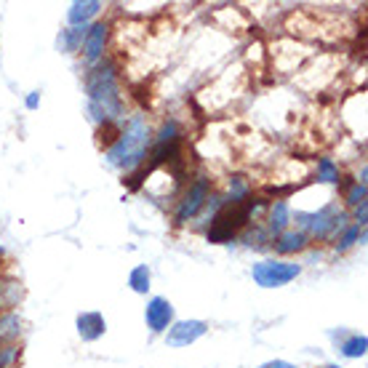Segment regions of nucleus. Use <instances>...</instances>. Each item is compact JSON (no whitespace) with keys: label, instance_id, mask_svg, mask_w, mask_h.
I'll list each match as a JSON object with an SVG mask.
<instances>
[{"label":"nucleus","instance_id":"1","mask_svg":"<svg viewBox=\"0 0 368 368\" xmlns=\"http://www.w3.org/2000/svg\"><path fill=\"white\" fill-rule=\"evenodd\" d=\"M86 91H88V110H91L96 123H112L123 112L118 78H115V70L110 65L93 70L86 80Z\"/></svg>","mask_w":368,"mask_h":368},{"label":"nucleus","instance_id":"2","mask_svg":"<svg viewBox=\"0 0 368 368\" xmlns=\"http://www.w3.org/2000/svg\"><path fill=\"white\" fill-rule=\"evenodd\" d=\"M147 145H150V126L142 115H133L126 131H120L118 142L107 150V163L131 171L136 166H142V160L147 158Z\"/></svg>","mask_w":368,"mask_h":368},{"label":"nucleus","instance_id":"3","mask_svg":"<svg viewBox=\"0 0 368 368\" xmlns=\"http://www.w3.org/2000/svg\"><path fill=\"white\" fill-rule=\"evenodd\" d=\"M264 197H246L240 203H224L222 209L216 211L213 222H211V230H209V240L211 243H224L230 237L235 235L240 227H246L251 219H256V213L264 211Z\"/></svg>","mask_w":368,"mask_h":368},{"label":"nucleus","instance_id":"4","mask_svg":"<svg viewBox=\"0 0 368 368\" xmlns=\"http://www.w3.org/2000/svg\"><path fill=\"white\" fill-rule=\"evenodd\" d=\"M251 275L256 280V286L262 289H280L291 280L302 275V267L294 262H277V259H267V262H256Z\"/></svg>","mask_w":368,"mask_h":368},{"label":"nucleus","instance_id":"5","mask_svg":"<svg viewBox=\"0 0 368 368\" xmlns=\"http://www.w3.org/2000/svg\"><path fill=\"white\" fill-rule=\"evenodd\" d=\"M296 219H299L302 227H310L317 240H331V237H336L339 232L347 230V216L339 213L336 206H326V209L313 213V216H307V213H296Z\"/></svg>","mask_w":368,"mask_h":368},{"label":"nucleus","instance_id":"6","mask_svg":"<svg viewBox=\"0 0 368 368\" xmlns=\"http://www.w3.org/2000/svg\"><path fill=\"white\" fill-rule=\"evenodd\" d=\"M209 190H211V182L206 176H197L195 182L190 184V190L184 192L182 203H179V209H176V216H173L176 224H187L197 211L203 209V203L209 200Z\"/></svg>","mask_w":368,"mask_h":368},{"label":"nucleus","instance_id":"7","mask_svg":"<svg viewBox=\"0 0 368 368\" xmlns=\"http://www.w3.org/2000/svg\"><path fill=\"white\" fill-rule=\"evenodd\" d=\"M206 331H209V326L203 320H179V323H171L166 342H169V347H190Z\"/></svg>","mask_w":368,"mask_h":368},{"label":"nucleus","instance_id":"8","mask_svg":"<svg viewBox=\"0 0 368 368\" xmlns=\"http://www.w3.org/2000/svg\"><path fill=\"white\" fill-rule=\"evenodd\" d=\"M145 320H147V329L160 334V331L171 329L173 323V307L169 299H163V296H152L150 302H147V310H145Z\"/></svg>","mask_w":368,"mask_h":368},{"label":"nucleus","instance_id":"9","mask_svg":"<svg viewBox=\"0 0 368 368\" xmlns=\"http://www.w3.org/2000/svg\"><path fill=\"white\" fill-rule=\"evenodd\" d=\"M107 38H110V27L105 22H96L86 29V38H83V56H86V62L88 65H96L99 59H102V53H105V46H107Z\"/></svg>","mask_w":368,"mask_h":368},{"label":"nucleus","instance_id":"10","mask_svg":"<svg viewBox=\"0 0 368 368\" xmlns=\"http://www.w3.org/2000/svg\"><path fill=\"white\" fill-rule=\"evenodd\" d=\"M107 323L102 313H80L78 315V334L86 342H96L99 336H105Z\"/></svg>","mask_w":368,"mask_h":368},{"label":"nucleus","instance_id":"11","mask_svg":"<svg viewBox=\"0 0 368 368\" xmlns=\"http://www.w3.org/2000/svg\"><path fill=\"white\" fill-rule=\"evenodd\" d=\"M99 11H102V3H99V0L72 3V6H70V11H67V22H70V27H86Z\"/></svg>","mask_w":368,"mask_h":368},{"label":"nucleus","instance_id":"12","mask_svg":"<svg viewBox=\"0 0 368 368\" xmlns=\"http://www.w3.org/2000/svg\"><path fill=\"white\" fill-rule=\"evenodd\" d=\"M307 246V235L302 230H289V232H280L275 240V251L277 254H296V251H304Z\"/></svg>","mask_w":368,"mask_h":368},{"label":"nucleus","instance_id":"13","mask_svg":"<svg viewBox=\"0 0 368 368\" xmlns=\"http://www.w3.org/2000/svg\"><path fill=\"white\" fill-rule=\"evenodd\" d=\"M19 302H22V286H19V283H13V280L0 283V313L13 310Z\"/></svg>","mask_w":368,"mask_h":368},{"label":"nucleus","instance_id":"14","mask_svg":"<svg viewBox=\"0 0 368 368\" xmlns=\"http://www.w3.org/2000/svg\"><path fill=\"white\" fill-rule=\"evenodd\" d=\"M86 29L88 27H70V29H62V35H59V48L62 51H78L80 46H83V38H86Z\"/></svg>","mask_w":368,"mask_h":368},{"label":"nucleus","instance_id":"15","mask_svg":"<svg viewBox=\"0 0 368 368\" xmlns=\"http://www.w3.org/2000/svg\"><path fill=\"white\" fill-rule=\"evenodd\" d=\"M286 224H289V206L283 200H277L275 206L270 209V232L280 235L286 230Z\"/></svg>","mask_w":368,"mask_h":368},{"label":"nucleus","instance_id":"16","mask_svg":"<svg viewBox=\"0 0 368 368\" xmlns=\"http://www.w3.org/2000/svg\"><path fill=\"white\" fill-rule=\"evenodd\" d=\"M129 286H131L136 294H147V291H150V270H147V264L133 267L131 275H129Z\"/></svg>","mask_w":368,"mask_h":368},{"label":"nucleus","instance_id":"17","mask_svg":"<svg viewBox=\"0 0 368 368\" xmlns=\"http://www.w3.org/2000/svg\"><path fill=\"white\" fill-rule=\"evenodd\" d=\"M368 350V339L363 334H355V336H350L347 342L342 344V355L344 357H363Z\"/></svg>","mask_w":368,"mask_h":368},{"label":"nucleus","instance_id":"18","mask_svg":"<svg viewBox=\"0 0 368 368\" xmlns=\"http://www.w3.org/2000/svg\"><path fill=\"white\" fill-rule=\"evenodd\" d=\"M317 179L320 182L339 184V166L331 158H317Z\"/></svg>","mask_w":368,"mask_h":368},{"label":"nucleus","instance_id":"19","mask_svg":"<svg viewBox=\"0 0 368 368\" xmlns=\"http://www.w3.org/2000/svg\"><path fill=\"white\" fill-rule=\"evenodd\" d=\"M19 317L16 315H0V342H6V339H13L16 334H19Z\"/></svg>","mask_w":368,"mask_h":368},{"label":"nucleus","instance_id":"20","mask_svg":"<svg viewBox=\"0 0 368 368\" xmlns=\"http://www.w3.org/2000/svg\"><path fill=\"white\" fill-rule=\"evenodd\" d=\"M360 237H363V227H357V224H353V227H347V230H344V235H342V240L336 243V249H339V251L353 249V246H355Z\"/></svg>","mask_w":368,"mask_h":368},{"label":"nucleus","instance_id":"21","mask_svg":"<svg viewBox=\"0 0 368 368\" xmlns=\"http://www.w3.org/2000/svg\"><path fill=\"white\" fill-rule=\"evenodd\" d=\"M19 347L16 344H3L0 347V368H11L16 360H19Z\"/></svg>","mask_w":368,"mask_h":368},{"label":"nucleus","instance_id":"22","mask_svg":"<svg viewBox=\"0 0 368 368\" xmlns=\"http://www.w3.org/2000/svg\"><path fill=\"white\" fill-rule=\"evenodd\" d=\"M99 133H102V136H99V142H102L107 150L115 145V142H118V136H120V131H118V126H115V123H102V131H99Z\"/></svg>","mask_w":368,"mask_h":368},{"label":"nucleus","instance_id":"23","mask_svg":"<svg viewBox=\"0 0 368 368\" xmlns=\"http://www.w3.org/2000/svg\"><path fill=\"white\" fill-rule=\"evenodd\" d=\"M179 139V126H176V120H169L158 133V145H166V142H176Z\"/></svg>","mask_w":368,"mask_h":368},{"label":"nucleus","instance_id":"24","mask_svg":"<svg viewBox=\"0 0 368 368\" xmlns=\"http://www.w3.org/2000/svg\"><path fill=\"white\" fill-rule=\"evenodd\" d=\"M347 203L355 206V209L360 203H366V184H353L350 192H347Z\"/></svg>","mask_w":368,"mask_h":368},{"label":"nucleus","instance_id":"25","mask_svg":"<svg viewBox=\"0 0 368 368\" xmlns=\"http://www.w3.org/2000/svg\"><path fill=\"white\" fill-rule=\"evenodd\" d=\"M262 240H267V232H264V230H256V232H249V235H246V243H249V246H264Z\"/></svg>","mask_w":368,"mask_h":368},{"label":"nucleus","instance_id":"26","mask_svg":"<svg viewBox=\"0 0 368 368\" xmlns=\"http://www.w3.org/2000/svg\"><path fill=\"white\" fill-rule=\"evenodd\" d=\"M366 222H368V203H360L355 211V224L357 227H366Z\"/></svg>","mask_w":368,"mask_h":368},{"label":"nucleus","instance_id":"27","mask_svg":"<svg viewBox=\"0 0 368 368\" xmlns=\"http://www.w3.org/2000/svg\"><path fill=\"white\" fill-rule=\"evenodd\" d=\"M259 368H296V366H291L286 360H267V363H262Z\"/></svg>","mask_w":368,"mask_h":368},{"label":"nucleus","instance_id":"28","mask_svg":"<svg viewBox=\"0 0 368 368\" xmlns=\"http://www.w3.org/2000/svg\"><path fill=\"white\" fill-rule=\"evenodd\" d=\"M38 102H40V93H38V91H32L29 96H27L25 105H27V110H35V107H38Z\"/></svg>","mask_w":368,"mask_h":368},{"label":"nucleus","instance_id":"29","mask_svg":"<svg viewBox=\"0 0 368 368\" xmlns=\"http://www.w3.org/2000/svg\"><path fill=\"white\" fill-rule=\"evenodd\" d=\"M323 368H339V366H334V363H331V366H323Z\"/></svg>","mask_w":368,"mask_h":368}]
</instances>
